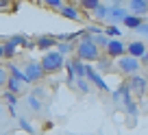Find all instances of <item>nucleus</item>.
I'll return each instance as SVG.
<instances>
[{
    "mask_svg": "<svg viewBox=\"0 0 148 135\" xmlns=\"http://www.w3.org/2000/svg\"><path fill=\"white\" fill-rule=\"evenodd\" d=\"M74 52H76V57H79V59H83L85 63H89V61H98V59H100V48L94 44V37H92V35H87V33H85L83 39L76 44Z\"/></svg>",
    "mask_w": 148,
    "mask_h": 135,
    "instance_id": "f257e3e1",
    "label": "nucleus"
},
{
    "mask_svg": "<svg viewBox=\"0 0 148 135\" xmlns=\"http://www.w3.org/2000/svg\"><path fill=\"white\" fill-rule=\"evenodd\" d=\"M42 68H44V72H61V68L65 65V55H61L59 50H48L46 55L42 57Z\"/></svg>",
    "mask_w": 148,
    "mask_h": 135,
    "instance_id": "f03ea898",
    "label": "nucleus"
},
{
    "mask_svg": "<svg viewBox=\"0 0 148 135\" xmlns=\"http://www.w3.org/2000/svg\"><path fill=\"white\" fill-rule=\"evenodd\" d=\"M22 74H24V83L26 85H35L46 76V72H44V68H42L39 61H28V63L22 68Z\"/></svg>",
    "mask_w": 148,
    "mask_h": 135,
    "instance_id": "7ed1b4c3",
    "label": "nucleus"
},
{
    "mask_svg": "<svg viewBox=\"0 0 148 135\" xmlns=\"http://www.w3.org/2000/svg\"><path fill=\"white\" fill-rule=\"evenodd\" d=\"M118 70L122 72L124 76H131V74H137L139 70H142V61L137 59V57H131V55H122V57H118Z\"/></svg>",
    "mask_w": 148,
    "mask_h": 135,
    "instance_id": "20e7f679",
    "label": "nucleus"
},
{
    "mask_svg": "<svg viewBox=\"0 0 148 135\" xmlns=\"http://www.w3.org/2000/svg\"><path fill=\"white\" fill-rule=\"evenodd\" d=\"M85 79L89 81L92 85H96L100 92H109V85L105 83V79H102V74L94 68V65H89V63H85Z\"/></svg>",
    "mask_w": 148,
    "mask_h": 135,
    "instance_id": "39448f33",
    "label": "nucleus"
},
{
    "mask_svg": "<svg viewBox=\"0 0 148 135\" xmlns=\"http://www.w3.org/2000/svg\"><path fill=\"white\" fill-rule=\"evenodd\" d=\"M146 81L148 79H144V76L137 72V74L129 76V83H126V85H129V89L135 94V96H144V94H146Z\"/></svg>",
    "mask_w": 148,
    "mask_h": 135,
    "instance_id": "423d86ee",
    "label": "nucleus"
},
{
    "mask_svg": "<svg viewBox=\"0 0 148 135\" xmlns=\"http://www.w3.org/2000/svg\"><path fill=\"white\" fill-rule=\"evenodd\" d=\"M126 13H129V11H126L122 5H109L105 22H109V24H118V22H122V20H124V15H126Z\"/></svg>",
    "mask_w": 148,
    "mask_h": 135,
    "instance_id": "0eeeda50",
    "label": "nucleus"
},
{
    "mask_svg": "<svg viewBox=\"0 0 148 135\" xmlns=\"http://www.w3.org/2000/svg\"><path fill=\"white\" fill-rule=\"evenodd\" d=\"M105 50H107V55L109 57H122V55H126V44L122 42L120 37H111L109 42H107V46H105Z\"/></svg>",
    "mask_w": 148,
    "mask_h": 135,
    "instance_id": "6e6552de",
    "label": "nucleus"
},
{
    "mask_svg": "<svg viewBox=\"0 0 148 135\" xmlns=\"http://www.w3.org/2000/svg\"><path fill=\"white\" fill-rule=\"evenodd\" d=\"M146 48H148V46L142 42V39H133L131 44H126V55L142 59V57H144V52H146Z\"/></svg>",
    "mask_w": 148,
    "mask_h": 135,
    "instance_id": "1a4fd4ad",
    "label": "nucleus"
},
{
    "mask_svg": "<svg viewBox=\"0 0 148 135\" xmlns=\"http://www.w3.org/2000/svg\"><path fill=\"white\" fill-rule=\"evenodd\" d=\"M24 39H26V37H22V35H15V37H9V42H7V44H2V46H5V59H9V57L15 55L18 46H22Z\"/></svg>",
    "mask_w": 148,
    "mask_h": 135,
    "instance_id": "9d476101",
    "label": "nucleus"
},
{
    "mask_svg": "<svg viewBox=\"0 0 148 135\" xmlns=\"http://www.w3.org/2000/svg\"><path fill=\"white\" fill-rule=\"evenodd\" d=\"M24 81L22 79H15V76H11L9 74V79H7V83H5V87H7V92H11V94H15V96H20V94L24 92Z\"/></svg>",
    "mask_w": 148,
    "mask_h": 135,
    "instance_id": "9b49d317",
    "label": "nucleus"
},
{
    "mask_svg": "<svg viewBox=\"0 0 148 135\" xmlns=\"http://www.w3.org/2000/svg\"><path fill=\"white\" fill-rule=\"evenodd\" d=\"M129 9L135 15H146L148 13V0H129Z\"/></svg>",
    "mask_w": 148,
    "mask_h": 135,
    "instance_id": "f8f14e48",
    "label": "nucleus"
},
{
    "mask_svg": "<svg viewBox=\"0 0 148 135\" xmlns=\"http://www.w3.org/2000/svg\"><path fill=\"white\" fill-rule=\"evenodd\" d=\"M142 22H144L142 15H135V13H126V15H124V20H122V24H124L129 31H137Z\"/></svg>",
    "mask_w": 148,
    "mask_h": 135,
    "instance_id": "ddd939ff",
    "label": "nucleus"
},
{
    "mask_svg": "<svg viewBox=\"0 0 148 135\" xmlns=\"http://www.w3.org/2000/svg\"><path fill=\"white\" fill-rule=\"evenodd\" d=\"M37 48H42V50H52L57 46V37H50V35H42V37L35 42Z\"/></svg>",
    "mask_w": 148,
    "mask_h": 135,
    "instance_id": "4468645a",
    "label": "nucleus"
},
{
    "mask_svg": "<svg viewBox=\"0 0 148 135\" xmlns=\"http://www.w3.org/2000/svg\"><path fill=\"white\" fill-rule=\"evenodd\" d=\"M59 13L63 15V18H68V20H74V22H81V13H79V9H74L72 5H63L59 9Z\"/></svg>",
    "mask_w": 148,
    "mask_h": 135,
    "instance_id": "2eb2a0df",
    "label": "nucleus"
},
{
    "mask_svg": "<svg viewBox=\"0 0 148 135\" xmlns=\"http://www.w3.org/2000/svg\"><path fill=\"white\" fill-rule=\"evenodd\" d=\"M26 103H28V107H31V111H42V100L35 96V94H31V96H26Z\"/></svg>",
    "mask_w": 148,
    "mask_h": 135,
    "instance_id": "dca6fc26",
    "label": "nucleus"
},
{
    "mask_svg": "<svg viewBox=\"0 0 148 135\" xmlns=\"http://www.w3.org/2000/svg\"><path fill=\"white\" fill-rule=\"evenodd\" d=\"M107 9H109L107 5H100V2H98V5L92 9V13H94V18H96V20H105L107 18Z\"/></svg>",
    "mask_w": 148,
    "mask_h": 135,
    "instance_id": "f3484780",
    "label": "nucleus"
},
{
    "mask_svg": "<svg viewBox=\"0 0 148 135\" xmlns=\"http://www.w3.org/2000/svg\"><path fill=\"white\" fill-rule=\"evenodd\" d=\"M92 37H94V35H92ZM109 39H111V37H109V35H105V31H102V33H98L96 37H94V44H96L98 48H100V46L105 48V46H107V42H109Z\"/></svg>",
    "mask_w": 148,
    "mask_h": 135,
    "instance_id": "a211bd4d",
    "label": "nucleus"
},
{
    "mask_svg": "<svg viewBox=\"0 0 148 135\" xmlns=\"http://www.w3.org/2000/svg\"><path fill=\"white\" fill-rule=\"evenodd\" d=\"M55 48L61 52V55H68V52H72V50H74V46H72L70 42H57V46H55Z\"/></svg>",
    "mask_w": 148,
    "mask_h": 135,
    "instance_id": "6ab92c4d",
    "label": "nucleus"
},
{
    "mask_svg": "<svg viewBox=\"0 0 148 135\" xmlns=\"http://www.w3.org/2000/svg\"><path fill=\"white\" fill-rule=\"evenodd\" d=\"M2 100H5L9 107H15V103H18V96H15V94H11V92H5V94H2Z\"/></svg>",
    "mask_w": 148,
    "mask_h": 135,
    "instance_id": "aec40b11",
    "label": "nucleus"
},
{
    "mask_svg": "<svg viewBox=\"0 0 148 135\" xmlns=\"http://www.w3.org/2000/svg\"><path fill=\"white\" fill-rule=\"evenodd\" d=\"M18 124H20V129H24V131H28L31 135H35V129H33V124L26 120V118H20V120H18Z\"/></svg>",
    "mask_w": 148,
    "mask_h": 135,
    "instance_id": "412c9836",
    "label": "nucleus"
},
{
    "mask_svg": "<svg viewBox=\"0 0 148 135\" xmlns=\"http://www.w3.org/2000/svg\"><path fill=\"white\" fill-rule=\"evenodd\" d=\"M105 35H109V37H120V28H118L116 24H109V26L105 28Z\"/></svg>",
    "mask_w": 148,
    "mask_h": 135,
    "instance_id": "4be33fe9",
    "label": "nucleus"
},
{
    "mask_svg": "<svg viewBox=\"0 0 148 135\" xmlns=\"http://www.w3.org/2000/svg\"><path fill=\"white\" fill-rule=\"evenodd\" d=\"M74 83H76V87H79L83 94H87V92H89V83H87V79H85V76H83V79H76Z\"/></svg>",
    "mask_w": 148,
    "mask_h": 135,
    "instance_id": "5701e85b",
    "label": "nucleus"
},
{
    "mask_svg": "<svg viewBox=\"0 0 148 135\" xmlns=\"http://www.w3.org/2000/svg\"><path fill=\"white\" fill-rule=\"evenodd\" d=\"M44 5L50 7V9H55V11H59L61 7L65 5V2H63V0H44Z\"/></svg>",
    "mask_w": 148,
    "mask_h": 135,
    "instance_id": "b1692460",
    "label": "nucleus"
},
{
    "mask_svg": "<svg viewBox=\"0 0 148 135\" xmlns=\"http://www.w3.org/2000/svg\"><path fill=\"white\" fill-rule=\"evenodd\" d=\"M7 79H9V70H7L5 65H0V87H5Z\"/></svg>",
    "mask_w": 148,
    "mask_h": 135,
    "instance_id": "393cba45",
    "label": "nucleus"
},
{
    "mask_svg": "<svg viewBox=\"0 0 148 135\" xmlns=\"http://www.w3.org/2000/svg\"><path fill=\"white\" fill-rule=\"evenodd\" d=\"M98 2H100V0H81V7H83V9H89V11H92L94 7L98 5Z\"/></svg>",
    "mask_w": 148,
    "mask_h": 135,
    "instance_id": "a878e982",
    "label": "nucleus"
},
{
    "mask_svg": "<svg viewBox=\"0 0 148 135\" xmlns=\"http://www.w3.org/2000/svg\"><path fill=\"white\" fill-rule=\"evenodd\" d=\"M85 33H87V35H98V33H102V28L100 26H89Z\"/></svg>",
    "mask_w": 148,
    "mask_h": 135,
    "instance_id": "bb28decb",
    "label": "nucleus"
},
{
    "mask_svg": "<svg viewBox=\"0 0 148 135\" xmlns=\"http://www.w3.org/2000/svg\"><path fill=\"white\" fill-rule=\"evenodd\" d=\"M137 33H142V35H146V37H148V24L142 22V24H139V28H137Z\"/></svg>",
    "mask_w": 148,
    "mask_h": 135,
    "instance_id": "cd10ccee",
    "label": "nucleus"
},
{
    "mask_svg": "<svg viewBox=\"0 0 148 135\" xmlns=\"http://www.w3.org/2000/svg\"><path fill=\"white\" fill-rule=\"evenodd\" d=\"M11 7V0H0V11H5Z\"/></svg>",
    "mask_w": 148,
    "mask_h": 135,
    "instance_id": "c85d7f7f",
    "label": "nucleus"
},
{
    "mask_svg": "<svg viewBox=\"0 0 148 135\" xmlns=\"http://www.w3.org/2000/svg\"><path fill=\"white\" fill-rule=\"evenodd\" d=\"M139 61H142V63H148V48H146V52H144V57Z\"/></svg>",
    "mask_w": 148,
    "mask_h": 135,
    "instance_id": "c756f323",
    "label": "nucleus"
},
{
    "mask_svg": "<svg viewBox=\"0 0 148 135\" xmlns=\"http://www.w3.org/2000/svg\"><path fill=\"white\" fill-rule=\"evenodd\" d=\"M0 59H5V46L0 44Z\"/></svg>",
    "mask_w": 148,
    "mask_h": 135,
    "instance_id": "7c9ffc66",
    "label": "nucleus"
},
{
    "mask_svg": "<svg viewBox=\"0 0 148 135\" xmlns=\"http://www.w3.org/2000/svg\"><path fill=\"white\" fill-rule=\"evenodd\" d=\"M111 2H113V5H122V0H111Z\"/></svg>",
    "mask_w": 148,
    "mask_h": 135,
    "instance_id": "2f4dec72",
    "label": "nucleus"
},
{
    "mask_svg": "<svg viewBox=\"0 0 148 135\" xmlns=\"http://www.w3.org/2000/svg\"><path fill=\"white\" fill-rule=\"evenodd\" d=\"M146 94H148V81H146Z\"/></svg>",
    "mask_w": 148,
    "mask_h": 135,
    "instance_id": "473e14b6",
    "label": "nucleus"
},
{
    "mask_svg": "<svg viewBox=\"0 0 148 135\" xmlns=\"http://www.w3.org/2000/svg\"><path fill=\"white\" fill-rule=\"evenodd\" d=\"M0 113H2V105H0Z\"/></svg>",
    "mask_w": 148,
    "mask_h": 135,
    "instance_id": "72a5a7b5",
    "label": "nucleus"
}]
</instances>
